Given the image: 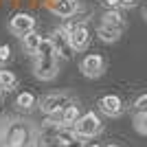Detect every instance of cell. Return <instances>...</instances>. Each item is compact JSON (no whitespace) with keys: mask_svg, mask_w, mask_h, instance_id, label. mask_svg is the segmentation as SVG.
<instances>
[{"mask_svg":"<svg viewBox=\"0 0 147 147\" xmlns=\"http://www.w3.org/2000/svg\"><path fill=\"white\" fill-rule=\"evenodd\" d=\"M0 97H2V88H0Z\"/></svg>","mask_w":147,"mask_h":147,"instance_id":"28","label":"cell"},{"mask_svg":"<svg viewBox=\"0 0 147 147\" xmlns=\"http://www.w3.org/2000/svg\"><path fill=\"white\" fill-rule=\"evenodd\" d=\"M37 79L49 81L57 75V59L55 57H35V66H33Z\"/></svg>","mask_w":147,"mask_h":147,"instance_id":"6","label":"cell"},{"mask_svg":"<svg viewBox=\"0 0 147 147\" xmlns=\"http://www.w3.org/2000/svg\"><path fill=\"white\" fill-rule=\"evenodd\" d=\"M103 5L108 7V9H119V7H121V0H103Z\"/></svg>","mask_w":147,"mask_h":147,"instance_id":"23","label":"cell"},{"mask_svg":"<svg viewBox=\"0 0 147 147\" xmlns=\"http://www.w3.org/2000/svg\"><path fill=\"white\" fill-rule=\"evenodd\" d=\"M134 127L141 132V134H147V112L145 114H136L134 117Z\"/></svg>","mask_w":147,"mask_h":147,"instance_id":"19","label":"cell"},{"mask_svg":"<svg viewBox=\"0 0 147 147\" xmlns=\"http://www.w3.org/2000/svg\"><path fill=\"white\" fill-rule=\"evenodd\" d=\"M11 59V46L9 44H2L0 46V64H5V61Z\"/></svg>","mask_w":147,"mask_h":147,"instance_id":"20","label":"cell"},{"mask_svg":"<svg viewBox=\"0 0 147 147\" xmlns=\"http://www.w3.org/2000/svg\"><path fill=\"white\" fill-rule=\"evenodd\" d=\"M77 119H79V108L75 103H68L61 112L53 114V121H57L59 125H64V127H73V123L77 121Z\"/></svg>","mask_w":147,"mask_h":147,"instance_id":"10","label":"cell"},{"mask_svg":"<svg viewBox=\"0 0 147 147\" xmlns=\"http://www.w3.org/2000/svg\"><path fill=\"white\" fill-rule=\"evenodd\" d=\"M42 147H66V143H61L57 136H53V138H46L42 143Z\"/></svg>","mask_w":147,"mask_h":147,"instance_id":"21","label":"cell"},{"mask_svg":"<svg viewBox=\"0 0 147 147\" xmlns=\"http://www.w3.org/2000/svg\"><path fill=\"white\" fill-rule=\"evenodd\" d=\"M143 16H145V20H147V7H145V11H143Z\"/></svg>","mask_w":147,"mask_h":147,"instance_id":"26","label":"cell"},{"mask_svg":"<svg viewBox=\"0 0 147 147\" xmlns=\"http://www.w3.org/2000/svg\"><path fill=\"white\" fill-rule=\"evenodd\" d=\"M40 42H42V35H37L35 31H31V33H26V35L22 37V46H24V51L29 53V55H35Z\"/></svg>","mask_w":147,"mask_h":147,"instance_id":"14","label":"cell"},{"mask_svg":"<svg viewBox=\"0 0 147 147\" xmlns=\"http://www.w3.org/2000/svg\"><path fill=\"white\" fill-rule=\"evenodd\" d=\"M134 112H136V114H145V112H147V92H145V94H141V97H136Z\"/></svg>","mask_w":147,"mask_h":147,"instance_id":"18","label":"cell"},{"mask_svg":"<svg viewBox=\"0 0 147 147\" xmlns=\"http://www.w3.org/2000/svg\"><path fill=\"white\" fill-rule=\"evenodd\" d=\"M105 147H119V145H105Z\"/></svg>","mask_w":147,"mask_h":147,"instance_id":"27","label":"cell"},{"mask_svg":"<svg viewBox=\"0 0 147 147\" xmlns=\"http://www.w3.org/2000/svg\"><path fill=\"white\" fill-rule=\"evenodd\" d=\"M51 11L57 18H70L77 11V2L75 0H55V2H51Z\"/></svg>","mask_w":147,"mask_h":147,"instance_id":"11","label":"cell"},{"mask_svg":"<svg viewBox=\"0 0 147 147\" xmlns=\"http://www.w3.org/2000/svg\"><path fill=\"white\" fill-rule=\"evenodd\" d=\"M79 70L84 77H90V79H94V77H99V75L105 70V61L101 55H86L84 59L79 61Z\"/></svg>","mask_w":147,"mask_h":147,"instance_id":"5","label":"cell"},{"mask_svg":"<svg viewBox=\"0 0 147 147\" xmlns=\"http://www.w3.org/2000/svg\"><path fill=\"white\" fill-rule=\"evenodd\" d=\"M101 24H108V26H114V29L123 31L125 29V20H123L119 9H108V11L103 13V22H101Z\"/></svg>","mask_w":147,"mask_h":147,"instance_id":"12","label":"cell"},{"mask_svg":"<svg viewBox=\"0 0 147 147\" xmlns=\"http://www.w3.org/2000/svg\"><path fill=\"white\" fill-rule=\"evenodd\" d=\"M51 42L55 46V55H59L61 59H68L73 57V49H70V42H68V29H57L51 37Z\"/></svg>","mask_w":147,"mask_h":147,"instance_id":"7","label":"cell"},{"mask_svg":"<svg viewBox=\"0 0 147 147\" xmlns=\"http://www.w3.org/2000/svg\"><path fill=\"white\" fill-rule=\"evenodd\" d=\"M29 143V129L22 123H16L7 129V145L9 147H24Z\"/></svg>","mask_w":147,"mask_h":147,"instance_id":"8","label":"cell"},{"mask_svg":"<svg viewBox=\"0 0 147 147\" xmlns=\"http://www.w3.org/2000/svg\"><path fill=\"white\" fill-rule=\"evenodd\" d=\"M16 108L22 112H31L35 108V97L31 94V92H20L18 99H16Z\"/></svg>","mask_w":147,"mask_h":147,"instance_id":"15","label":"cell"},{"mask_svg":"<svg viewBox=\"0 0 147 147\" xmlns=\"http://www.w3.org/2000/svg\"><path fill=\"white\" fill-rule=\"evenodd\" d=\"M9 31H11L13 35L24 37L26 33L35 31V20H33V16H29V13H16V16H11V20H9Z\"/></svg>","mask_w":147,"mask_h":147,"instance_id":"4","label":"cell"},{"mask_svg":"<svg viewBox=\"0 0 147 147\" xmlns=\"http://www.w3.org/2000/svg\"><path fill=\"white\" fill-rule=\"evenodd\" d=\"M86 147H101V145H97V143H92V145H86Z\"/></svg>","mask_w":147,"mask_h":147,"instance_id":"25","label":"cell"},{"mask_svg":"<svg viewBox=\"0 0 147 147\" xmlns=\"http://www.w3.org/2000/svg\"><path fill=\"white\" fill-rule=\"evenodd\" d=\"M68 103H70V97H68V94H64V92H55V94H46V97L40 101V110H42L44 114L53 117V114L61 112Z\"/></svg>","mask_w":147,"mask_h":147,"instance_id":"2","label":"cell"},{"mask_svg":"<svg viewBox=\"0 0 147 147\" xmlns=\"http://www.w3.org/2000/svg\"><path fill=\"white\" fill-rule=\"evenodd\" d=\"M16 84H18V79L11 70H0V88L2 90H11V88H16Z\"/></svg>","mask_w":147,"mask_h":147,"instance_id":"17","label":"cell"},{"mask_svg":"<svg viewBox=\"0 0 147 147\" xmlns=\"http://www.w3.org/2000/svg\"><path fill=\"white\" fill-rule=\"evenodd\" d=\"M66 147H86V143L81 141L79 136H75L73 141H68V143H66Z\"/></svg>","mask_w":147,"mask_h":147,"instance_id":"22","label":"cell"},{"mask_svg":"<svg viewBox=\"0 0 147 147\" xmlns=\"http://www.w3.org/2000/svg\"><path fill=\"white\" fill-rule=\"evenodd\" d=\"M97 35H99L101 42H108V44H110V42H117L119 37H121V31L114 29V26H108V24H99Z\"/></svg>","mask_w":147,"mask_h":147,"instance_id":"13","label":"cell"},{"mask_svg":"<svg viewBox=\"0 0 147 147\" xmlns=\"http://www.w3.org/2000/svg\"><path fill=\"white\" fill-rule=\"evenodd\" d=\"M68 29V42H70V49L73 51H86L88 44H90V33L84 24H70Z\"/></svg>","mask_w":147,"mask_h":147,"instance_id":"3","label":"cell"},{"mask_svg":"<svg viewBox=\"0 0 147 147\" xmlns=\"http://www.w3.org/2000/svg\"><path fill=\"white\" fill-rule=\"evenodd\" d=\"M35 57H55V46L51 42V37H42V42L35 51Z\"/></svg>","mask_w":147,"mask_h":147,"instance_id":"16","label":"cell"},{"mask_svg":"<svg viewBox=\"0 0 147 147\" xmlns=\"http://www.w3.org/2000/svg\"><path fill=\"white\" fill-rule=\"evenodd\" d=\"M99 110L108 117H119L123 112V101L117 94H105V97L99 99Z\"/></svg>","mask_w":147,"mask_h":147,"instance_id":"9","label":"cell"},{"mask_svg":"<svg viewBox=\"0 0 147 147\" xmlns=\"http://www.w3.org/2000/svg\"><path fill=\"white\" fill-rule=\"evenodd\" d=\"M73 132L75 136L79 138H92L101 132V121L94 112H86V114H79V119L73 123Z\"/></svg>","mask_w":147,"mask_h":147,"instance_id":"1","label":"cell"},{"mask_svg":"<svg viewBox=\"0 0 147 147\" xmlns=\"http://www.w3.org/2000/svg\"><path fill=\"white\" fill-rule=\"evenodd\" d=\"M121 7L123 9H132V7H136V0H121Z\"/></svg>","mask_w":147,"mask_h":147,"instance_id":"24","label":"cell"}]
</instances>
